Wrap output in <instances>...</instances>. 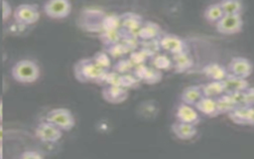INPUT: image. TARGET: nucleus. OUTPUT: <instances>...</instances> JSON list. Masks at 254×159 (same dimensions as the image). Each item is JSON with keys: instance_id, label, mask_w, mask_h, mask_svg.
<instances>
[{"instance_id": "obj_4", "label": "nucleus", "mask_w": 254, "mask_h": 159, "mask_svg": "<svg viewBox=\"0 0 254 159\" xmlns=\"http://www.w3.org/2000/svg\"><path fill=\"white\" fill-rule=\"evenodd\" d=\"M46 15L52 19L66 18L71 12L69 0H48L44 5Z\"/></svg>"}, {"instance_id": "obj_9", "label": "nucleus", "mask_w": 254, "mask_h": 159, "mask_svg": "<svg viewBox=\"0 0 254 159\" xmlns=\"http://www.w3.org/2000/svg\"><path fill=\"white\" fill-rule=\"evenodd\" d=\"M159 43L161 50L167 51L172 55L178 54L184 51H188L187 43L177 35L164 34L159 38Z\"/></svg>"}, {"instance_id": "obj_12", "label": "nucleus", "mask_w": 254, "mask_h": 159, "mask_svg": "<svg viewBox=\"0 0 254 159\" xmlns=\"http://www.w3.org/2000/svg\"><path fill=\"white\" fill-rule=\"evenodd\" d=\"M102 97L109 103H121L128 97V89L121 85H105L101 90Z\"/></svg>"}, {"instance_id": "obj_19", "label": "nucleus", "mask_w": 254, "mask_h": 159, "mask_svg": "<svg viewBox=\"0 0 254 159\" xmlns=\"http://www.w3.org/2000/svg\"><path fill=\"white\" fill-rule=\"evenodd\" d=\"M203 96L201 85H190L186 87L182 94H181V100L184 103H188L190 105H195V103Z\"/></svg>"}, {"instance_id": "obj_35", "label": "nucleus", "mask_w": 254, "mask_h": 159, "mask_svg": "<svg viewBox=\"0 0 254 159\" xmlns=\"http://www.w3.org/2000/svg\"><path fill=\"white\" fill-rule=\"evenodd\" d=\"M121 75L116 73L115 71H107L104 75L102 83L105 85H120Z\"/></svg>"}, {"instance_id": "obj_17", "label": "nucleus", "mask_w": 254, "mask_h": 159, "mask_svg": "<svg viewBox=\"0 0 254 159\" xmlns=\"http://www.w3.org/2000/svg\"><path fill=\"white\" fill-rule=\"evenodd\" d=\"M162 35V30L160 26L154 22H143L138 38L141 41H146V40H153V39H159L160 36Z\"/></svg>"}, {"instance_id": "obj_42", "label": "nucleus", "mask_w": 254, "mask_h": 159, "mask_svg": "<svg viewBox=\"0 0 254 159\" xmlns=\"http://www.w3.org/2000/svg\"><path fill=\"white\" fill-rule=\"evenodd\" d=\"M2 106H3V103H2V99H0V122L2 121V118H3V112H2Z\"/></svg>"}, {"instance_id": "obj_30", "label": "nucleus", "mask_w": 254, "mask_h": 159, "mask_svg": "<svg viewBox=\"0 0 254 159\" xmlns=\"http://www.w3.org/2000/svg\"><path fill=\"white\" fill-rule=\"evenodd\" d=\"M140 83H141V80L136 76H134L133 73L121 75L120 85L125 87L126 89L137 88V87H139Z\"/></svg>"}, {"instance_id": "obj_11", "label": "nucleus", "mask_w": 254, "mask_h": 159, "mask_svg": "<svg viewBox=\"0 0 254 159\" xmlns=\"http://www.w3.org/2000/svg\"><path fill=\"white\" fill-rule=\"evenodd\" d=\"M176 118L178 121L190 123L196 125L200 122V116L198 111L193 105L188 103H180L177 111H176Z\"/></svg>"}, {"instance_id": "obj_5", "label": "nucleus", "mask_w": 254, "mask_h": 159, "mask_svg": "<svg viewBox=\"0 0 254 159\" xmlns=\"http://www.w3.org/2000/svg\"><path fill=\"white\" fill-rule=\"evenodd\" d=\"M216 30L223 35H233L241 31L243 20L240 14L223 15L216 23Z\"/></svg>"}, {"instance_id": "obj_32", "label": "nucleus", "mask_w": 254, "mask_h": 159, "mask_svg": "<svg viewBox=\"0 0 254 159\" xmlns=\"http://www.w3.org/2000/svg\"><path fill=\"white\" fill-rule=\"evenodd\" d=\"M93 62L105 71H109L111 67V59L106 52H97L93 57H91Z\"/></svg>"}, {"instance_id": "obj_18", "label": "nucleus", "mask_w": 254, "mask_h": 159, "mask_svg": "<svg viewBox=\"0 0 254 159\" xmlns=\"http://www.w3.org/2000/svg\"><path fill=\"white\" fill-rule=\"evenodd\" d=\"M196 110L206 116L215 117L218 115L215 98L202 96L194 105Z\"/></svg>"}, {"instance_id": "obj_21", "label": "nucleus", "mask_w": 254, "mask_h": 159, "mask_svg": "<svg viewBox=\"0 0 254 159\" xmlns=\"http://www.w3.org/2000/svg\"><path fill=\"white\" fill-rule=\"evenodd\" d=\"M215 102L218 114H227L235 107V104L228 93H222L216 97Z\"/></svg>"}, {"instance_id": "obj_37", "label": "nucleus", "mask_w": 254, "mask_h": 159, "mask_svg": "<svg viewBox=\"0 0 254 159\" xmlns=\"http://www.w3.org/2000/svg\"><path fill=\"white\" fill-rule=\"evenodd\" d=\"M148 67L146 66V64H141V65H138V66H135L134 69H133V75L136 76L141 81H142V79L144 78L145 74H146V71H147Z\"/></svg>"}, {"instance_id": "obj_43", "label": "nucleus", "mask_w": 254, "mask_h": 159, "mask_svg": "<svg viewBox=\"0 0 254 159\" xmlns=\"http://www.w3.org/2000/svg\"><path fill=\"white\" fill-rule=\"evenodd\" d=\"M2 140H3V127L0 124V144L2 143Z\"/></svg>"}, {"instance_id": "obj_2", "label": "nucleus", "mask_w": 254, "mask_h": 159, "mask_svg": "<svg viewBox=\"0 0 254 159\" xmlns=\"http://www.w3.org/2000/svg\"><path fill=\"white\" fill-rule=\"evenodd\" d=\"M12 77L15 80L22 83H31L40 77L38 65L31 60H21L12 68Z\"/></svg>"}, {"instance_id": "obj_16", "label": "nucleus", "mask_w": 254, "mask_h": 159, "mask_svg": "<svg viewBox=\"0 0 254 159\" xmlns=\"http://www.w3.org/2000/svg\"><path fill=\"white\" fill-rule=\"evenodd\" d=\"M202 74L209 79V80H223L228 76L226 67L217 63L205 65L202 68Z\"/></svg>"}, {"instance_id": "obj_15", "label": "nucleus", "mask_w": 254, "mask_h": 159, "mask_svg": "<svg viewBox=\"0 0 254 159\" xmlns=\"http://www.w3.org/2000/svg\"><path fill=\"white\" fill-rule=\"evenodd\" d=\"M171 58L173 62V68L177 73H184L190 70L193 64L192 58L188 51L174 54Z\"/></svg>"}, {"instance_id": "obj_10", "label": "nucleus", "mask_w": 254, "mask_h": 159, "mask_svg": "<svg viewBox=\"0 0 254 159\" xmlns=\"http://www.w3.org/2000/svg\"><path fill=\"white\" fill-rule=\"evenodd\" d=\"M36 136L44 142H56L62 138L63 130L49 121H43L36 128Z\"/></svg>"}, {"instance_id": "obj_14", "label": "nucleus", "mask_w": 254, "mask_h": 159, "mask_svg": "<svg viewBox=\"0 0 254 159\" xmlns=\"http://www.w3.org/2000/svg\"><path fill=\"white\" fill-rule=\"evenodd\" d=\"M223 86H224V93H232L236 91L245 90L249 86V82L246 79L234 77L228 75L223 80Z\"/></svg>"}, {"instance_id": "obj_36", "label": "nucleus", "mask_w": 254, "mask_h": 159, "mask_svg": "<svg viewBox=\"0 0 254 159\" xmlns=\"http://www.w3.org/2000/svg\"><path fill=\"white\" fill-rule=\"evenodd\" d=\"M234 104L235 107H245V106H249L247 103V99H246V95H245V90H241V91H236V92H232V93H228Z\"/></svg>"}, {"instance_id": "obj_13", "label": "nucleus", "mask_w": 254, "mask_h": 159, "mask_svg": "<svg viewBox=\"0 0 254 159\" xmlns=\"http://www.w3.org/2000/svg\"><path fill=\"white\" fill-rule=\"evenodd\" d=\"M171 129L175 136L181 140H190L193 138L197 133L196 125L178 120L172 124Z\"/></svg>"}, {"instance_id": "obj_3", "label": "nucleus", "mask_w": 254, "mask_h": 159, "mask_svg": "<svg viewBox=\"0 0 254 159\" xmlns=\"http://www.w3.org/2000/svg\"><path fill=\"white\" fill-rule=\"evenodd\" d=\"M46 120L55 124L64 131H68L72 129L75 124L74 117L70 110L62 107L50 110L46 116Z\"/></svg>"}, {"instance_id": "obj_20", "label": "nucleus", "mask_w": 254, "mask_h": 159, "mask_svg": "<svg viewBox=\"0 0 254 159\" xmlns=\"http://www.w3.org/2000/svg\"><path fill=\"white\" fill-rule=\"evenodd\" d=\"M203 96L216 98L224 93V86L222 80H209L201 85Z\"/></svg>"}, {"instance_id": "obj_41", "label": "nucleus", "mask_w": 254, "mask_h": 159, "mask_svg": "<svg viewBox=\"0 0 254 159\" xmlns=\"http://www.w3.org/2000/svg\"><path fill=\"white\" fill-rule=\"evenodd\" d=\"M248 124L254 125V106H249L248 112Z\"/></svg>"}, {"instance_id": "obj_44", "label": "nucleus", "mask_w": 254, "mask_h": 159, "mask_svg": "<svg viewBox=\"0 0 254 159\" xmlns=\"http://www.w3.org/2000/svg\"><path fill=\"white\" fill-rule=\"evenodd\" d=\"M0 1H1V0H0Z\"/></svg>"}, {"instance_id": "obj_7", "label": "nucleus", "mask_w": 254, "mask_h": 159, "mask_svg": "<svg viewBox=\"0 0 254 159\" xmlns=\"http://www.w3.org/2000/svg\"><path fill=\"white\" fill-rule=\"evenodd\" d=\"M226 70L230 76L247 79L253 72V65L246 58L235 57L227 64Z\"/></svg>"}, {"instance_id": "obj_24", "label": "nucleus", "mask_w": 254, "mask_h": 159, "mask_svg": "<svg viewBox=\"0 0 254 159\" xmlns=\"http://www.w3.org/2000/svg\"><path fill=\"white\" fill-rule=\"evenodd\" d=\"M204 18L210 23H216L224 14L219 3H213L207 6L204 10Z\"/></svg>"}, {"instance_id": "obj_26", "label": "nucleus", "mask_w": 254, "mask_h": 159, "mask_svg": "<svg viewBox=\"0 0 254 159\" xmlns=\"http://www.w3.org/2000/svg\"><path fill=\"white\" fill-rule=\"evenodd\" d=\"M219 4L224 15L240 14L242 11V3L240 0H221Z\"/></svg>"}, {"instance_id": "obj_6", "label": "nucleus", "mask_w": 254, "mask_h": 159, "mask_svg": "<svg viewBox=\"0 0 254 159\" xmlns=\"http://www.w3.org/2000/svg\"><path fill=\"white\" fill-rule=\"evenodd\" d=\"M14 19L21 25H32L40 19V13L36 5L21 4L15 9Z\"/></svg>"}, {"instance_id": "obj_31", "label": "nucleus", "mask_w": 254, "mask_h": 159, "mask_svg": "<svg viewBox=\"0 0 254 159\" xmlns=\"http://www.w3.org/2000/svg\"><path fill=\"white\" fill-rule=\"evenodd\" d=\"M106 53L109 55V57L114 59H121L124 55L128 53L127 49L124 47V45L119 42L110 46L106 47Z\"/></svg>"}, {"instance_id": "obj_1", "label": "nucleus", "mask_w": 254, "mask_h": 159, "mask_svg": "<svg viewBox=\"0 0 254 159\" xmlns=\"http://www.w3.org/2000/svg\"><path fill=\"white\" fill-rule=\"evenodd\" d=\"M74 77L80 82L102 83L104 75L107 71L97 66L91 58L79 60L73 67Z\"/></svg>"}, {"instance_id": "obj_33", "label": "nucleus", "mask_w": 254, "mask_h": 159, "mask_svg": "<svg viewBox=\"0 0 254 159\" xmlns=\"http://www.w3.org/2000/svg\"><path fill=\"white\" fill-rule=\"evenodd\" d=\"M102 29H120V16L108 15L102 20Z\"/></svg>"}, {"instance_id": "obj_28", "label": "nucleus", "mask_w": 254, "mask_h": 159, "mask_svg": "<svg viewBox=\"0 0 254 159\" xmlns=\"http://www.w3.org/2000/svg\"><path fill=\"white\" fill-rule=\"evenodd\" d=\"M162 77H163V74L160 70H158L154 67H152V68L148 67L146 74H145L144 78L142 79V81L147 84H154V83L159 82L162 80Z\"/></svg>"}, {"instance_id": "obj_25", "label": "nucleus", "mask_w": 254, "mask_h": 159, "mask_svg": "<svg viewBox=\"0 0 254 159\" xmlns=\"http://www.w3.org/2000/svg\"><path fill=\"white\" fill-rule=\"evenodd\" d=\"M151 60H152L153 67L158 69V70H160V71H162V70L166 71V70H170V69L173 68L172 58H170L166 54L158 53L157 55L152 57Z\"/></svg>"}, {"instance_id": "obj_29", "label": "nucleus", "mask_w": 254, "mask_h": 159, "mask_svg": "<svg viewBox=\"0 0 254 159\" xmlns=\"http://www.w3.org/2000/svg\"><path fill=\"white\" fill-rule=\"evenodd\" d=\"M133 69H134V65L131 63L129 58H127V59L121 58L113 66V71H115L116 73H118L120 75L130 74L133 72Z\"/></svg>"}, {"instance_id": "obj_23", "label": "nucleus", "mask_w": 254, "mask_h": 159, "mask_svg": "<svg viewBox=\"0 0 254 159\" xmlns=\"http://www.w3.org/2000/svg\"><path fill=\"white\" fill-rule=\"evenodd\" d=\"M248 112L249 106L245 107H234L230 112L227 113L228 117L236 124H248Z\"/></svg>"}, {"instance_id": "obj_39", "label": "nucleus", "mask_w": 254, "mask_h": 159, "mask_svg": "<svg viewBox=\"0 0 254 159\" xmlns=\"http://www.w3.org/2000/svg\"><path fill=\"white\" fill-rule=\"evenodd\" d=\"M245 95H246L248 105L249 106H254V87L249 85L245 89Z\"/></svg>"}, {"instance_id": "obj_38", "label": "nucleus", "mask_w": 254, "mask_h": 159, "mask_svg": "<svg viewBox=\"0 0 254 159\" xmlns=\"http://www.w3.org/2000/svg\"><path fill=\"white\" fill-rule=\"evenodd\" d=\"M1 7H2V19H3V21H5V20L9 19V17L11 16L12 9H11L10 4L6 0H1Z\"/></svg>"}, {"instance_id": "obj_22", "label": "nucleus", "mask_w": 254, "mask_h": 159, "mask_svg": "<svg viewBox=\"0 0 254 159\" xmlns=\"http://www.w3.org/2000/svg\"><path fill=\"white\" fill-rule=\"evenodd\" d=\"M99 37L101 42L107 47L121 41L122 31L121 29H106L101 32Z\"/></svg>"}, {"instance_id": "obj_34", "label": "nucleus", "mask_w": 254, "mask_h": 159, "mask_svg": "<svg viewBox=\"0 0 254 159\" xmlns=\"http://www.w3.org/2000/svg\"><path fill=\"white\" fill-rule=\"evenodd\" d=\"M148 59H149V57L140 48L138 50L132 51L129 56V60L134 65V67L141 65V64H145Z\"/></svg>"}, {"instance_id": "obj_27", "label": "nucleus", "mask_w": 254, "mask_h": 159, "mask_svg": "<svg viewBox=\"0 0 254 159\" xmlns=\"http://www.w3.org/2000/svg\"><path fill=\"white\" fill-rule=\"evenodd\" d=\"M140 49L145 52V54L151 59L155 55H157L160 50V43L159 39H153V40H146V41H141L140 43Z\"/></svg>"}, {"instance_id": "obj_8", "label": "nucleus", "mask_w": 254, "mask_h": 159, "mask_svg": "<svg viewBox=\"0 0 254 159\" xmlns=\"http://www.w3.org/2000/svg\"><path fill=\"white\" fill-rule=\"evenodd\" d=\"M142 24L143 19L138 14L127 12L120 15V29L124 34L138 38Z\"/></svg>"}, {"instance_id": "obj_40", "label": "nucleus", "mask_w": 254, "mask_h": 159, "mask_svg": "<svg viewBox=\"0 0 254 159\" xmlns=\"http://www.w3.org/2000/svg\"><path fill=\"white\" fill-rule=\"evenodd\" d=\"M21 158H26V159H40L43 158V156L38 153L37 151H26L21 155Z\"/></svg>"}]
</instances>
